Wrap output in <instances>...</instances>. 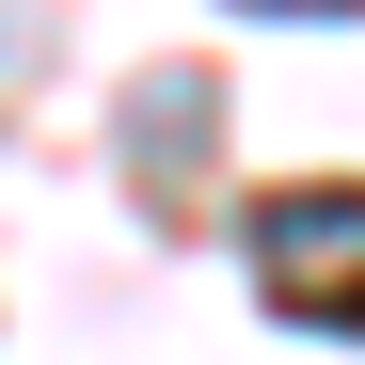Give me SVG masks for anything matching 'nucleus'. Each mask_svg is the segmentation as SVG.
I'll return each instance as SVG.
<instances>
[{
	"mask_svg": "<svg viewBox=\"0 0 365 365\" xmlns=\"http://www.w3.org/2000/svg\"><path fill=\"white\" fill-rule=\"evenodd\" d=\"M238 255L286 334H365V191H270Z\"/></svg>",
	"mask_w": 365,
	"mask_h": 365,
	"instance_id": "nucleus-1",
	"label": "nucleus"
},
{
	"mask_svg": "<svg viewBox=\"0 0 365 365\" xmlns=\"http://www.w3.org/2000/svg\"><path fill=\"white\" fill-rule=\"evenodd\" d=\"M238 16H365V0H238Z\"/></svg>",
	"mask_w": 365,
	"mask_h": 365,
	"instance_id": "nucleus-2",
	"label": "nucleus"
}]
</instances>
